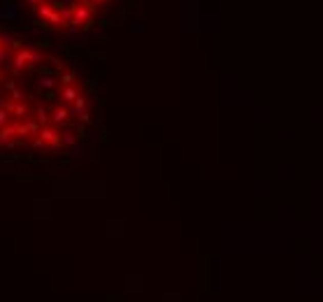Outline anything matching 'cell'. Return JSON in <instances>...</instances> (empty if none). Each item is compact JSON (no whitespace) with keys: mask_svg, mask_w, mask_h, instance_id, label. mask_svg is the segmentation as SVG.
<instances>
[{"mask_svg":"<svg viewBox=\"0 0 323 302\" xmlns=\"http://www.w3.org/2000/svg\"><path fill=\"white\" fill-rule=\"evenodd\" d=\"M33 12H35L45 24L54 26V28H68L66 21H63V16H61V12H58V7L51 5V3H40V5L33 7Z\"/></svg>","mask_w":323,"mask_h":302,"instance_id":"6da1fadb","label":"cell"},{"mask_svg":"<svg viewBox=\"0 0 323 302\" xmlns=\"http://www.w3.org/2000/svg\"><path fill=\"white\" fill-rule=\"evenodd\" d=\"M86 24H93V12L84 5H75L70 26H86Z\"/></svg>","mask_w":323,"mask_h":302,"instance_id":"7a4b0ae2","label":"cell"},{"mask_svg":"<svg viewBox=\"0 0 323 302\" xmlns=\"http://www.w3.org/2000/svg\"><path fill=\"white\" fill-rule=\"evenodd\" d=\"M77 81H79V79H77V72H75V70H63V72H61V84H63V86L77 84Z\"/></svg>","mask_w":323,"mask_h":302,"instance_id":"3957f363","label":"cell"},{"mask_svg":"<svg viewBox=\"0 0 323 302\" xmlns=\"http://www.w3.org/2000/svg\"><path fill=\"white\" fill-rule=\"evenodd\" d=\"M91 3H93V7H96V10H102L107 0H91Z\"/></svg>","mask_w":323,"mask_h":302,"instance_id":"277c9868","label":"cell"},{"mask_svg":"<svg viewBox=\"0 0 323 302\" xmlns=\"http://www.w3.org/2000/svg\"><path fill=\"white\" fill-rule=\"evenodd\" d=\"M31 7H35V5H40V3H49V0H26Z\"/></svg>","mask_w":323,"mask_h":302,"instance_id":"5b68a950","label":"cell"}]
</instances>
